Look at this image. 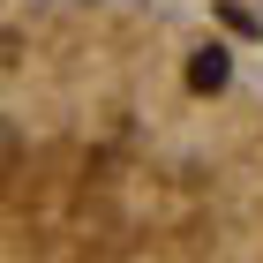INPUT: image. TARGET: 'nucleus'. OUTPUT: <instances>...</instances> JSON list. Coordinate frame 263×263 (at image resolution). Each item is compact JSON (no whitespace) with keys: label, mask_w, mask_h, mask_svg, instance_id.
Listing matches in <instances>:
<instances>
[{"label":"nucleus","mask_w":263,"mask_h":263,"mask_svg":"<svg viewBox=\"0 0 263 263\" xmlns=\"http://www.w3.org/2000/svg\"><path fill=\"white\" fill-rule=\"evenodd\" d=\"M226 76H233V68H226L218 45H211V53H196V68H188V83H196V90H226Z\"/></svg>","instance_id":"f257e3e1"}]
</instances>
